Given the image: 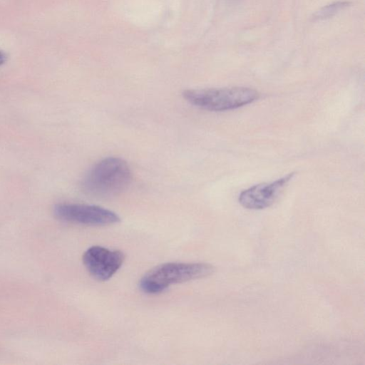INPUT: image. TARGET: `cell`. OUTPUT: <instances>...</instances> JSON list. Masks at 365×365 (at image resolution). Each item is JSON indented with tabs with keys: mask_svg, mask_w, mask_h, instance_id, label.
Returning <instances> with one entry per match:
<instances>
[{
	"mask_svg": "<svg viewBox=\"0 0 365 365\" xmlns=\"http://www.w3.org/2000/svg\"><path fill=\"white\" fill-rule=\"evenodd\" d=\"M132 181V172L123 159L106 158L85 175L81 182L83 191L93 197H107L120 194Z\"/></svg>",
	"mask_w": 365,
	"mask_h": 365,
	"instance_id": "obj_1",
	"label": "cell"
},
{
	"mask_svg": "<svg viewBox=\"0 0 365 365\" xmlns=\"http://www.w3.org/2000/svg\"><path fill=\"white\" fill-rule=\"evenodd\" d=\"M215 272V267L205 262H168L160 264L140 279V289L156 294L172 284L206 277Z\"/></svg>",
	"mask_w": 365,
	"mask_h": 365,
	"instance_id": "obj_2",
	"label": "cell"
},
{
	"mask_svg": "<svg viewBox=\"0 0 365 365\" xmlns=\"http://www.w3.org/2000/svg\"><path fill=\"white\" fill-rule=\"evenodd\" d=\"M182 95L190 104L210 111L236 109L259 97L256 90L245 87L187 89Z\"/></svg>",
	"mask_w": 365,
	"mask_h": 365,
	"instance_id": "obj_3",
	"label": "cell"
},
{
	"mask_svg": "<svg viewBox=\"0 0 365 365\" xmlns=\"http://www.w3.org/2000/svg\"><path fill=\"white\" fill-rule=\"evenodd\" d=\"M58 219L75 224L89 226H107L120 222V217L106 208L78 203H58L53 207Z\"/></svg>",
	"mask_w": 365,
	"mask_h": 365,
	"instance_id": "obj_4",
	"label": "cell"
},
{
	"mask_svg": "<svg viewBox=\"0 0 365 365\" xmlns=\"http://www.w3.org/2000/svg\"><path fill=\"white\" fill-rule=\"evenodd\" d=\"M125 259L120 250L101 246L89 247L83 255V262L89 274L99 281H106L120 269Z\"/></svg>",
	"mask_w": 365,
	"mask_h": 365,
	"instance_id": "obj_5",
	"label": "cell"
},
{
	"mask_svg": "<svg viewBox=\"0 0 365 365\" xmlns=\"http://www.w3.org/2000/svg\"><path fill=\"white\" fill-rule=\"evenodd\" d=\"M294 176V173H291L272 182L253 185L240 192L238 201L246 209H265L276 201L283 188Z\"/></svg>",
	"mask_w": 365,
	"mask_h": 365,
	"instance_id": "obj_6",
	"label": "cell"
},
{
	"mask_svg": "<svg viewBox=\"0 0 365 365\" xmlns=\"http://www.w3.org/2000/svg\"><path fill=\"white\" fill-rule=\"evenodd\" d=\"M347 5L348 3L344 1H338L333 3L330 5L324 6L319 11H318L316 14V17L319 19H324L329 17L336 14L337 11H339L344 7L346 6Z\"/></svg>",
	"mask_w": 365,
	"mask_h": 365,
	"instance_id": "obj_7",
	"label": "cell"
},
{
	"mask_svg": "<svg viewBox=\"0 0 365 365\" xmlns=\"http://www.w3.org/2000/svg\"><path fill=\"white\" fill-rule=\"evenodd\" d=\"M6 61V53L0 50V66L3 65Z\"/></svg>",
	"mask_w": 365,
	"mask_h": 365,
	"instance_id": "obj_8",
	"label": "cell"
}]
</instances>
